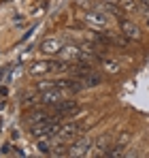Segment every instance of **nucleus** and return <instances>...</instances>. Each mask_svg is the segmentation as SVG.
I'll return each instance as SVG.
<instances>
[{
  "label": "nucleus",
  "mask_w": 149,
  "mask_h": 158,
  "mask_svg": "<svg viewBox=\"0 0 149 158\" xmlns=\"http://www.w3.org/2000/svg\"><path fill=\"white\" fill-rule=\"evenodd\" d=\"M70 92H66V90H60V88H51V90H43L41 94H38V103L41 105H55V103H60L62 98H66Z\"/></svg>",
  "instance_id": "obj_1"
},
{
  "label": "nucleus",
  "mask_w": 149,
  "mask_h": 158,
  "mask_svg": "<svg viewBox=\"0 0 149 158\" xmlns=\"http://www.w3.org/2000/svg\"><path fill=\"white\" fill-rule=\"evenodd\" d=\"M85 24H90L92 30H104L107 24H109V19H107V15L104 13H100V11H87L85 13Z\"/></svg>",
  "instance_id": "obj_2"
},
{
  "label": "nucleus",
  "mask_w": 149,
  "mask_h": 158,
  "mask_svg": "<svg viewBox=\"0 0 149 158\" xmlns=\"http://www.w3.org/2000/svg\"><path fill=\"white\" fill-rule=\"evenodd\" d=\"M83 131V124H66V126H62L60 132L55 135V141H60V143H64V141H68V139H74V137H79Z\"/></svg>",
  "instance_id": "obj_3"
},
{
  "label": "nucleus",
  "mask_w": 149,
  "mask_h": 158,
  "mask_svg": "<svg viewBox=\"0 0 149 158\" xmlns=\"http://www.w3.org/2000/svg\"><path fill=\"white\" fill-rule=\"evenodd\" d=\"M122 34L130 41H141V36H143L141 28L136 24H132V22H128V19H122Z\"/></svg>",
  "instance_id": "obj_4"
},
{
  "label": "nucleus",
  "mask_w": 149,
  "mask_h": 158,
  "mask_svg": "<svg viewBox=\"0 0 149 158\" xmlns=\"http://www.w3.org/2000/svg\"><path fill=\"white\" fill-rule=\"evenodd\" d=\"M90 148H92V141L87 139V137H81L79 141H74L73 145H70V156H87V152H90Z\"/></svg>",
  "instance_id": "obj_5"
},
{
  "label": "nucleus",
  "mask_w": 149,
  "mask_h": 158,
  "mask_svg": "<svg viewBox=\"0 0 149 158\" xmlns=\"http://www.w3.org/2000/svg\"><path fill=\"white\" fill-rule=\"evenodd\" d=\"M55 113H60V115H68V113H74L77 111V101H68V98H62L60 103H55ZM58 115V118H60Z\"/></svg>",
  "instance_id": "obj_6"
},
{
  "label": "nucleus",
  "mask_w": 149,
  "mask_h": 158,
  "mask_svg": "<svg viewBox=\"0 0 149 158\" xmlns=\"http://www.w3.org/2000/svg\"><path fill=\"white\" fill-rule=\"evenodd\" d=\"M41 52L49 53V56H58V53L62 52V43L58 39H47V41L41 43Z\"/></svg>",
  "instance_id": "obj_7"
},
{
  "label": "nucleus",
  "mask_w": 149,
  "mask_h": 158,
  "mask_svg": "<svg viewBox=\"0 0 149 158\" xmlns=\"http://www.w3.org/2000/svg\"><path fill=\"white\" fill-rule=\"evenodd\" d=\"M47 118H49V113H45L43 109H34V111H32L26 120H28V124H30V126H34V124L43 122V120H47Z\"/></svg>",
  "instance_id": "obj_8"
},
{
  "label": "nucleus",
  "mask_w": 149,
  "mask_h": 158,
  "mask_svg": "<svg viewBox=\"0 0 149 158\" xmlns=\"http://www.w3.org/2000/svg\"><path fill=\"white\" fill-rule=\"evenodd\" d=\"M51 71V62H34L32 66H30V73L32 75H45V73H49Z\"/></svg>",
  "instance_id": "obj_9"
},
{
  "label": "nucleus",
  "mask_w": 149,
  "mask_h": 158,
  "mask_svg": "<svg viewBox=\"0 0 149 158\" xmlns=\"http://www.w3.org/2000/svg\"><path fill=\"white\" fill-rule=\"evenodd\" d=\"M98 62L102 64V69H104L107 73H119V69H122V66H119V64H117L115 60H107V58H100Z\"/></svg>",
  "instance_id": "obj_10"
},
{
  "label": "nucleus",
  "mask_w": 149,
  "mask_h": 158,
  "mask_svg": "<svg viewBox=\"0 0 149 158\" xmlns=\"http://www.w3.org/2000/svg\"><path fill=\"white\" fill-rule=\"evenodd\" d=\"M104 156L107 158H122V156H126V150H124V145L119 143V145H115V148H107V152H104Z\"/></svg>",
  "instance_id": "obj_11"
},
{
  "label": "nucleus",
  "mask_w": 149,
  "mask_h": 158,
  "mask_svg": "<svg viewBox=\"0 0 149 158\" xmlns=\"http://www.w3.org/2000/svg\"><path fill=\"white\" fill-rule=\"evenodd\" d=\"M119 6L124 9L126 13H130V15L139 13V6H136V2H134V0H119Z\"/></svg>",
  "instance_id": "obj_12"
},
{
  "label": "nucleus",
  "mask_w": 149,
  "mask_h": 158,
  "mask_svg": "<svg viewBox=\"0 0 149 158\" xmlns=\"http://www.w3.org/2000/svg\"><path fill=\"white\" fill-rule=\"evenodd\" d=\"M73 69V64L68 62V60H60V62H51V71H60V73H64V71H70Z\"/></svg>",
  "instance_id": "obj_13"
},
{
  "label": "nucleus",
  "mask_w": 149,
  "mask_h": 158,
  "mask_svg": "<svg viewBox=\"0 0 149 158\" xmlns=\"http://www.w3.org/2000/svg\"><path fill=\"white\" fill-rule=\"evenodd\" d=\"M41 92L43 90H51V88H55V81H38V85H36Z\"/></svg>",
  "instance_id": "obj_14"
},
{
  "label": "nucleus",
  "mask_w": 149,
  "mask_h": 158,
  "mask_svg": "<svg viewBox=\"0 0 149 158\" xmlns=\"http://www.w3.org/2000/svg\"><path fill=\"white\" fill-rule=\"evenodd\" d=\"M11 150H13V148H11V145L6 143V145L2 148V152H0V156H4V154H11Z\"/></svg>",
  "instance_id": "obj_15"
},
{
  "label": "nucleus",
  "mask_w": 149,
  "mask_h": 158,
  "mask_svg": "<svg viewBox=\"0 0 149 158\" xmlns=\"http://www.w3.org/2000/svg\"><path fill=\"white\" fill-rule=\"evenodd\" d=\"M128 139H130V137H128V135H122V137H119V143H122V145H124V143H128Z\"/></svg>",
  "instance_id": "obj_16"
},
{
  "label": "nucleus",
  "mask_w": 149,
  "mask_h": 158,
  "mask_svg": "<svg viewBox=\"0 0 149 158\" xmlns=\"http://www.w3.org/2000/svg\"><path fill=\"white\" fill-rule=\"evenodd\" d=\"M9 94V88H0V96H6Z\"/></svg>",
  "instance_id": "obj_17"
},
{
  "label": "nucleus",
  "mask_w": 149,
  "mask_h": 158,
  "mask_svg": "<svg viewBox=\"0 0 149 158\" xmlns=\"http://www.w3.org/2000/svg\"><path fill=\"white\" fill-rule=\"evenodd\" d=\"M107 4H119V0H104Z\"/></svg>",
  "instance_id": "obj_18"
},
{
  "label": "nucleus",
  "mask_w": 149,
  "mask_h": 158,
  "mask_svg": "<svg viewBox=\"0 0 149 158\" xmlns=\"http://www.w3.org/2000/svg\"><path fill=\"white\" fill-rule=\"evenodd\" d=\"M139 2H141L143 6H149V0H139Z\"/></svg>",
  "instance_id": "obj_19"
}]
</instances>
